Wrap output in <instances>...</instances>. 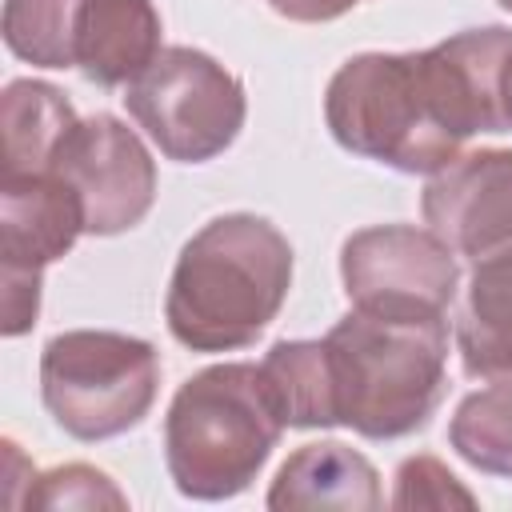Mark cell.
Returning a JSON list of instances; mask_svg holds the SVG:
<instances>
[{
    "label": "cell",
    "mask_w": 512,
    "mask_h": 512,
    "mask_svg": "<svg viewBox=\"0 0 512 512\" xmlns=\"http://www.w3.org/2000/svg\"><path fill=\"white\" fill-rule=\"evenodd\" d=\"M160 352L128 332L72 328L40 352V400L80 444L132 432L156 404Z\"/></svg>",
    "instance_id": "5"
},
{
    "label": "cell",
    "mask_w": 512,
    "mask_h": 512,
    "mask_svg": "<svg viewBox=\"0 0 512 512\" xmlns=\"http://www.w3.org/2000/svg\"><path fill=\"white\" fill-rule=\"evenodd\" d=\"M88 232L80 192L56 176H0V272L44 276Z\"/></svg>",
    "instance_id": "10"
},
{
    "label": "cell",
    "mask_w": 512,
    "mask_h": 512,
    "mask_svg": "<svg viewBox=\"0 0 512 512\" xmlns=\"http://www.w3.org/2000/svg\"><path fill=\"white\" fill-rule=\"evenodd\" d=\"M52 172L80 192L88 236H120L156 204V160L140 132L112 112L84 116L60 144Z\"/></svg>",
    "instance_id": "8"
},
{
    "label": "cell",
    "mask_w": 512,
    "mask_h": 512,
    "mask_svg": "<svg viewBox=\"0 0 512 512\" xmlns=\"http://www.w3.org/2000/svg\"><path fill=\"white\" fill-rule=\"evenodd\" d=\"M388 504L392 508H476V496L448 472L444 460L420 452L400 460Z\"/></svg>",
    "instance_id": "19"
},
{
    "label": "cell",
    "mask_w": 512,
    "mask_h": 512,
    "mask_svg": "<svg viewBox=\"0 0 512 512\" xmlns=\"http://www.w3.org/2000/svg\"><path fill=\"white\" fill-rule=\"evenodd\" d=\"M260 376L288 428H336L340 424L332 360H328L324 340H276L260 360Z\"/></svg>",
    "instance_id": "15"
},
{
    "label": "cell",
    "mask_w": 512,
    "mask_h": 512,
    "mask_svg": "<svg viewBox=\"0 0 512 512\" xmlns=\"http://www.w3.org/2000/svg\"><path fill=\"white\" fill-rule=\"evenodd\" d=\"M152 0H84L76 24V68L100 88H128L164 48Z\"/></svg>",
    "instance_id": "12"
},
{
    "label": "cell",
    "mask_w": 512,
    "mask_h": 512,
    "mask_svg": "<svg viewBox=\"0 0 512 512\" xmlns=\"http://www.w3.org/2000/svg\"><path fill=\"white\" fill-rule=\"evenodd\" d=\"M496 4H500V8H504V12H512V0H496Z\"/></svg>",
    "instance_id": "23"
},
{
    "label": "cell",
    "mask_w": 512,
    "mask_h": 512,
    "mask_svg": "<svg viewBox=\"0 0 512 512\" xmlns=\"http://www.w3.org/2000/svg\"><path fill=\"white\" fill-rule=\"evenodd\" d=\"M448 444L476 472L512 480V380L468 392L448 420Z\"/></svg>",
    "instance_id": "16"
},
{
    "label": "cell",
    "mask_w": 512,
    "mask_h": 512,
    "mask_svg": "<svg viewBox=\"0 0 512 512\" xmlns=\"http://www.w3.org/2000/svg\"><path fill=\"white\" fill-rule=\"evenodd\" d=\"M340 280L352 308L380 316H448L460 292V256L416 224H372L340 244Z\"/></svg>",
    "instance_id": "7"
},
{
    "label": "cell",
    "mask_w": 512,
    "mask_h": 512,
    "mask_svg": "<svg viewBox=\"0 0 512 512\" xmlns=\"http://www.w3.org/2000/svg\"><path fill=\"white\" fill-rule=\"evenodd\" d=\"M292 288V244L256 212L212 216L180 248L164 320L188 352L252 348Z\"/></svg>",
    "instance_id": "1"
},
{
    "label": "cell",
    "mask_w": 512,
    "mask_h": 512,
    "mask_svg": "<svg viewBox=\"0 0 512 512\" xmlns=\"http://www.w3.org/2000/svg\"><path fill=\"white\" fill-rule=\"evenodd\" d=\"M324 124L344 152L404 176H432L468 144L436 100L424 52H360L344 60L324 88Z\"/></svg>",
    "instance_id": "4"
},
{
    "label": "cell",
    "mask_w": 512,
    "mask_h": 512,
    "mask_svg": "<svg viewBox=\"0 0 512 512\" xmlns=\"http://www.w3.org/2000/svg\"><path fill=\"white\" fill-rule=\"evenodd\" d=\"M268 508H380V472L372 460L340 440L300 444L280 468L268 488Z\"/></svg>",
    "instance_id": "13"
},
{
    "label": "cell",
    "mask_w": 512,
    "mask_h": 512,
    "mask_svg": "<svg viewBox=\"0 0 512 512\" xmlns=\"http://www.w3.org/2000/svg\"><path fill=\"white\" fill-rule=\"evenodd\" d=\"M40 284H44V276H32V272H0V288H4L0 332L4 336H24L36 324V316H40Z\"/></svg>",
    "instance_id": "20"
},
{
    "label": "cell",
    "mask_w": 512,
    "mask_h": 512,
    "mask_svg": "<svg viewBox=\"0 0 512 512\" xmlns=\"http://www.w3.org/2000/svg\"><path fill=\"white\" fill-rule=\"evenodd\" d=\"M284 416L260 364L224 360L188 376L164 416V464L180 496H240L284 436Z\"/></svg>",
    "instance_id": "3"
},
{
    "label": "cell",
    "mask_w": 512,
    "mask_h": 512,
    "mask_svg": "<svg viewBox=\"0 0 512 512\" xmlns=\"http://www.w3.org/2000/svg\"><path fill=\"white\" fill-rule=\"evenodd\" d=\"M424 224L468 264L512 252V148H472L428 176Z\"/></svg>",
    "instance_id": "9"
},
{
    "label": "cell",
    "mask_w": 512,
    "mask_h": 512,
    "mask_svg": "<svg viewBox=\"0 0 512 512\" xmlns=\"http://www.w3.org/2000/svg\"><path fill=\"white\" fill-rule=\"evenodd\" d=\"M356 4L364 0H268V8L284 20H296V24H328V20H340L344 12H352Z\"/></svg>",
    "instance_id": "21"
},
{
    "label": "cell",
    "mask_w": 512,
    "mask_h": 512,
    "mask_svg": "<svg viewBox=\"0 0 512 512\" xmlns=\"http://www.w3.org/2000/svg\"><path fill=\"white\" fill-rule=\"evenodd\" d=\"M500 112H504V128L512 132V52H508L504 72H500Z\"/></svg>",
    "instance_id": "22"
},
{
    "label": "cell",
    "mask_w": 512,
    "mask_h": 512,
    "mask_svg": "<svg viewBox=\"0 0 512 512\" xmlns=\"http://www.w3.org/2000/svg\"><path fill=\"white\" fill-rule=\"evenodd\" d=\"M124 108L160 156L176 164H204L240 136L248 96L216 56L172 44L124 88Z\"/></svg>",
    "instance_id": "6"
},
{
    "label": "cell",
    "mask_w": 512,
    "mask_h": 512,
    "mask_svg": "<svg viewBox=\"0 0 512 512\" xmlns=\"http://www.w3.org/2000/svg\"><path fill=\"white\" fill-rule=\"evenodd\" d=\"M84 0H4L0 32L32 68H76V24Z\"/></svg>",
    "instance_id": "17"
},
{
    "label": "cell",
    "mask_w": 512,
    "mask_h": 512,
    "mask_svg": "<svg viewBox=\"0 0 512 512\" xmlns=\"http://www.w3.org/2000/svg\"><path fill=\"white\" fill-rule=\"evenodd\" d=\"M340 424L364 440H400L432 420L448 392V316L352 308L324 336Z\"/></svg>",
    "instance_id": "2"
},
{
    "label": "cell",
    "mask_w": 512,
    "mask_h": 512,
    "mask_svg": "<svg viewBox=\"0 0 512 512\" xmlns=\"http://www.w3.org/2000/svg\"><path fill=\"white\" fill-rule=\"evenodd\" d=\"M28 508H128V496L112 484L108 472L92 464H60L52 472L32 476Z\"/></svg>",
    "instance_id": "18"
},
{
    "label": "cell",
    "mask_w": 512,
    "mask_h": 512,
    "mask_svg": "<svg viewBox=\"0 0 512 512\" xmlns=\"http://www.w3.org/2000/svg\"><path fill=\"white\" fill-rule=\"evenodd\" d=\"M80 124L72 100L48 80H12L0 96V176L52 172L60 144Z\"/></svg>",
    "instance_id": "14"
},
{
    "label": "cell",
    "mask_w": 512,
    "mask_h": 512,
    "mask_svg": "<svg viewBox=\"0 0 512 512\" xmlns=\"http://www.w3.org/2000/svg\"><path fill=\"white\" fill-rule=\"evenodd\" d=\"M512 52V28H464L432 48H424V64L448 124L472 140L480 132H508L500 112V72Z\"/></svg>",
    "instance_id": "11"
}]
</instances>
